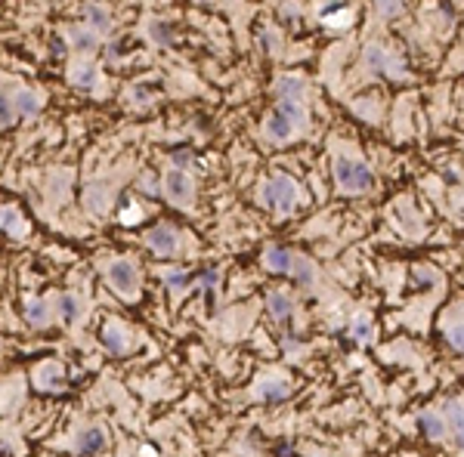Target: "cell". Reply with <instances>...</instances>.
<instances>
[{
    "instance_id": "obj_2",
    "label": "cell",
    "mask_w": 464,
    "mask_h": 457,
    "mask_svg": "<svg viewBox=\"0 0 464 457\" xmlns=\"http://www.w3.org/2000/svg\"><path fill=\"white\" fill-rule=\"evenodd\" d=\"M334 180H337L341 189H347V192H366V189H371L375 176H371V170L362 161H353V158H347V155H337L334 158Z\"/></svg>"
},
{
    "instance_id": "obj_21",
    "label": "cell",
    "mask_w": 464,
    "mask_h": 457,
    "mask_svg": "<svg viewBox=\"0 0 464 457\" xmlns=\"http://www.w3.org/2000/svg\"><path fill=\"white\" fill-rule=\"evenodd\" d=\"M278 111H282V115L288 118L297 130L307 127V111H303V102H278Z\"/></svg>"
},
{
    "instance_id": "obj_5",
    "label": "cell",
    "mask_w": 464,
    "mask_h": 457,
    "mask_svg": "<svg viewBox=\"0 0 464 457\" xmlns=\"http://www.w3.org/2000/svg\"><path fill=\"white\" fill-rule=\"evenodd\" d=\"M109 281L115 284L121 294H134L136 284H139V272L130 260H115L109 266Z\"/></svg>"
},
{
    "instance_id": "obj_19",
    "label": "cell",
    "mask_w": 464,
    "mask_h": 457,
    "mask_svg": "<svg viewBox=\"0 0 464 457\" xmlns=\"http://www.w3.org/2000/svg\"><path fill=\"white\" fill-rule=\"evenodd\" d=\"M25 319L31 324H37V328H44V324L50 321V309H46L44 300H28L25 303Z\"/></svg>"
},
{
    "instance_id": "obj_15",
    "label": "cell",
    "mask_w": 464,
    "mask_h": 457,
    "mask_svg": "<svg viewBox=\"0 0 464 457\" xmlns=\"http://www.w3.org/2000/svg\"><path fill=\"white\" fill-rule=\"evenodd\" d=\"M102 343L111 355H124L127 353V334H124L118 324H105L102 328Z\"/></svg>"
},
{
    "instance_id": "obj_29",
    "label": "cell",
    "mask_w": 464,
    "mask_h": 457,
    "mask_svg": "<svg viewBox=\"0 0 464 457\" xmlns=\"http://www.w3.org/2000/svg\"><path fill=\"white\" fill-rule=\"evenodd\" d=\"M294 275H297V281H313V266H310L307 260H303V257H297L294 260Z\"/></svg>"
},
{
    "instance_id": "obj_13",
    "label": "cell",
    "mask_w": 464,
    "mask_h": 457,
    "mask_svg": "<svg viewBox=\"0 0 464 457\" xmlns=\"http://www.w3.org/2000/svg\"><path fill=\"white\" fill-rule=\"evenodd\" d=\"M263 130H267V136H269V139H276V142H285V139H288L291 133H294L297 127H294V124L288 121V118L282 115V111L276 109L273 115L267 118V124H263Z\"/></svg>"
},
{
    "instance_id": "obj_8",
    "label": "cell",
    "mask_w": 464,
    "mask_h": 457,
    "mask_svg": "<svg viewBox=\"0 0 464 457\" xmlns=\"http://www.w3.org/2000/svg\"><path fill=\"white\" fill-rule=\"evenodd\" d=\"M35 383L37 389H46V393H59L62 389V365L59 362H46L35 371Z\"/></svg>"
},
{
    "instance_id": "obj_17",
    "label": "cell",
    "mask_w": 464,
    "mask_h": 457,
    "mask_svg": "<svg viewBox=\"0 0 464 457\" xmlns=\"http://www.w3.org/2000/svg\"><path fill=\"white\" fill-rule=\"evenodd\" d=\"M71 81H75L78 87H84V90H96V84H99L96 65H75V71H71Z\"/></svg>"
},
{
    "instance_id": "obj_30",
    "label": "cell",
    "mask_w": 464,
    "mask_h": 457,
    "mask_svg": "<svg viewBox=\"0 0 464 457\" xmlns=\"http://www.w3.org/2000/svg\"><path fill=\"white\" fill-rule=\"evenodd\" d=\"M217 281H220V272H217V269H204V272H202V284H204V290H208V300H214L211 290L217 288Z\"/></svg>"
},
{
    "instance_id": "obj_10",
    "label": "cell",
    "mask_w": 464,
    "mask_h": 457,
    "mask_svg": "<svg viewBox=\"0 0 464 457\" xmlns=\"http://www.w3.org/2000/svg\"><path fill=\"white\" fill-rule=\"evenodd\" d=\"M294 254H288L285 248H267V254H263V263H267L269 272H294Z\"/></svg>"
},
{
    "instance_id": "obj_36",
    "label": "cell",
    "mask_w": 464,
    "mask_h": 457,
    "mask_svg": "<svg viewBox=\"0 0 464 457\" xmlns=\"http://www.w3.org/2000/svg\"><path fill=\"white\" fill-rule=\"evenodd\" d=\"M377 10H381V12H396V10H400V3H381Z\"/></svg>"
},
{
    "instance_id": "obj_14",
    "label": "cell",
    "mask_w": 464,
    "mask_h": 457,
    "mask_svg": "<svg viewBox=\"0 0 464 457\" xmlns=\"http://www.w3.org/2000/svg\"><path fill=\"white\" fill-rule=\"evenodd\" d=\"M421 429L427 433V439L443 442V439H446V433H449V423H446V417H443V414L424 411V414H421Z\"/></svg>"
},
{
    "instance_id": "obj_35",
    "label": "cell",
    "mask_w": 464,
    "mask_h": 457,
    "mask_svg": "<svg viewBox=\"0 0 464 457\" xmlns=\"http://www.w3.org/2000/svg\"><path fill=\"white\" fill-rule=\"evenodd\" d=\"M12 121H16V118H12V111H10V93H3V121H0V124H3V127H10Z\"/></svg>"
},
{
    "instance_id": "obj_12",
    "label": "cell",
    "mask_w": 464,
    "mask_h": 457,
    "mask_svg": "<svg viewBox=\"0 0 464 457\" xmlns=\"http://www.w3.org/2000/svg\"><path fill=\"white\" fill-rule=\"evenodd\" d=\"M109 189H105L102 183H90L87 192H84V207L90 210V214H105L109 210Z\"/></svg>"
},
{
    "instance_id": "obj_6",
    "label": "cell",
    "mask_w": 464,
    "mask_h": 457,
    "mask_svg": "<svg viewBox=\"0 0 464 457\" xmlns=\"http://www.w3.org/2000/svg\"><path fill=\"white\" fill-rule=\"evenodd\" d=\"M145 241H149V248L155 250L158 257H174L177 248H180V235H177V229L170 226H155L145 235Z\"/></svg>"
},
{
    "instance_id": "obj_24",
    "label": "cell",
    "mask_w": 464,
    "mask_h": 457,
    "mask_svg": "<svg viewBox=\"0 0 464 457\" xmlns=\"http://www.w3.org/2000/svg\"><path fill=\"white\" fill-rule=\"evenodd\" d=\"M87 19H90V25H93L96 31H109V28H111L109 12H105L102 6H96V3H90V6H87Z\"/></svg>"
},
{
    "instance_id": "obj_22",
    "label": "cell",
    "mask_w": 464,
    "mask_h": 457,
    "mask_svg": "<svg viewBox=\"0 0 464 457\" xmlns=\"http://www.w3.org/2000/svg\"><path fill=\"white\" fill-rule=\"evenodd\" d=\"M16 105H19V111L22 115H37V109H41V96L37 93H31V90H19L16 93Z\"/></svg>"
},
{
    "instance_id": "obj_31",
    "label": "cell",
    "mask_w": 464,
    "mask_h": 457,
    "mask_svg": "<svg viewBox=\"0 0 464 457\" xmlns=\"http://www.w3.org/2000/svg\"><path fill=\"white\" fill-rule=\"evenodd\" d=\"M449 343H452L458 353H464V321H458L455 328H449Z\"/></svg>"
},
{
    "instance_id": "obj_26",
    "label": "cell",
    "mask_w": 464,
    "mask_h": 457,
    "mask_svg": "<svg viewBox=\"0 0 464 457\" xmlns=\"http://www.w3.org/2000/svg\"><path fill=\"white\" fill-rule=\"evenodd\" d=\"M149 35L155 37L158 44H174V35H170V25L168 22H152Z\"/></svg>"
},
{
    "instance_id": "obj_27",
    "label": "cell",
    "mask_w": 464,
    "mask_h": 457,
    "mask_svg": "<svg viewBox=\"0 0 464 457\" xmlns=\"http://www.w3.org/2000/svg\"><path fill=\"white\" fill-rule=\"evenodd\" d=\"M353 337H356L359 343H368V340H371V324H368V319H362V315H359V319L353 321Z\"/></svg>"
},
{
    "instance_id": "obj_28",
    "label": "cell",
    "mask_w": 464,
    "mask_h": 457,
    "mask_svg": "<svg viewBox=\"0 0 464 457\" xmlns=\"http://www.w3.org/2000/svg\"><path fill=\"white\" fill-rule=\"evenodd\" d=\"M161 281L168 284V288H186L189 278H186V272H180V269H168V272L161 275Z\"/></svg>"
},
{
    "instance_id": "obj_7",
    "label": "cell",
    "mask_w": 464,
    "mask_h": 457,
    "mask_svg": "<svg viewBox=\"0 0 464 457\" xmlns=\"http://www.w3.org/2000/svg\"><path fill=\"white\" fill-rule=\"evenodd\" d=\"M254 395L263 402H282L288 399V380L282 377H263V380L254 383Z\"/></svg>"
},
{
    "instance_id": "obj_16",
    "label": "cell",
    "mask_w": 464,
    "mask_h": 457,
    "mask_svg": "<svg viewBox=\"0 0 464 457\" xmlns=\"http://www.w3.org/2000/svg\"><path fill=\"white\" fill-rule=\"evenodd\" d=\"M443 411H446V423L455 429L458 442H464V402H458V399H449Z\"/></svg>"
},
{
    "instance_id": "obj_37",
    "label": "cell",
    "mask_w": 464,
    "mask_h": 457,
    "mask_svg": "<svg viewBox=\"0 0 464 457\" xmlns=\"http://www.w3.org/2000/svg\"><path fill=\"white\" fill-rule=\"evenodd\" d=\"M461 448H464V442H461Z\"/></svg>"
},
{
    "instance_id": "obj_25",
    "label": "cell",
    "mask_w": 464,
    "mask_h": 457,
    "mask_svg": "<svg viewBox=\"0 0 464 457\" xmlns=\"http://www.w3.org/2000/svg\"><path fill=\"white\" fill-rule=\"evenodd\" d=\"M69 35H71V41H75V46H78V50H90V46L96 44V35H93V31H84V28H71Z\"/></svg>"
},
{
    "instance_id": "obj_20",
    "label": "cell",
    "mask_w": 464,
    "mask_h": 457,
    "mask_svg": "<svg viewBox=\"0 0 464 457\" xmlns=\"http://www.w3.org/2000/svg\"><path fill=\"white\" fill-rule=\"evenodd\" d=\"M59 309H62V315H65V321H69V324H75L84 315V303L78 300L75 294H65L62 300H59Z\"/></svg>"
},
{
    "instance_id": "obj_9",
    "label": "cell",
    "mask_w": 464,
    "mask_h": 457,
    "mask_svg": "<svg viewBox=\"0 0 464 457\" xmlns=\"http://www.w3.org/2000/svg\"><path fill=\"white\" fill-rule=\"evenodd\" d=\"M276 93L282 102H303V96H307V81H303V77H294V75H285V77H278Z\"/></svg>"
},
{
    "instance_id": "obj_1",
    "label": "cell",
    "mask_w": 464,
    "mask_h": 457,
    "mask_svg": "<svg viewBox=\"0 0 464 457\" xmlns=\"http://www.w3.org/2000/svg\"><path fill=\"white\" fill-rule=\"evenodd\" d=\"M297 195H301V192H297V183L285 174H276L273 180H267L260 189L263 204H267L269 210H278V214H291V210L297 207Z\"/></svg>"
},
{
    "instance_id": "obj_11",
    "label": "cell",
    "mask_w": 464,
    "mask_h": 457,
    "mask_svg": "<svg viewBox=\"0 0 464 457\" xmlns=\"http://www.w3.org/2000/svg\"><path fill=\"white\" fill-rule=\"evenodd\" d=\"M75 448H78L81 454H96V451H102V448H105V433H102V427L81 429V433H78Z\"/></svg>"
},
{
    "instance_id": "obj_33",
    "label": "cell",
    "mask_w": 464,
    "mask_h": 457,
    "mask_svg": "<svg viewBox=\"0 0 464 457\" xmlns=\"http://www.w3.org/2000/svg\"><path fill=\"white\" fill-rule=\"evenodd\" d=\"M130 93H134V102H139V105H145L152 99V87H145V84H139V87H134Z\"/></svg>"
},
{
    "instance_id": "obj_32",
    "label": "cell",
    "mask_w": 464,
    "mask_h": 457,
    "mask_svg": "<svg viewBox=\"0 0 464 457\" xmlns=\"http://www.w3.org/2000/svg\"><path fill=\"white\" fill-rule=\"evenodd\" d=\"M143 220V214H139V207H124L121 210V223L124 226H134V223Z\"/></svg>"
},
{
    "instance_id": "obj_4",
    "label": "cell",
    "mask_w": 464,
    "mask_h": 457,
    "mask_svg": "<svg viewBox=\"0 0 464 457\" xmlns=\"http://www.w3.org/2000/svg\"><path fill=\"white\" fill-rule=\"evenodd\" d=\"M362 59H366V68H371L375 75H402L400 71L402 65L396 62L381 44H368L366 53H362Z\"/></svg>"
},
{
    "instance_id": "obj_3",
    "label": "cell",
    "mask_w": 464,
    "mask_h": 457,
    "mask_svg": "<svg viewBox=\"0 0 464 457\" xmlns=\"http://www.w3.org/2000/svg\"><path fill=\"white\" fill-rule=\"evenodd\" d=\"M164 192H168V198L177 207H189L192 204V180L183 170H168L164 174Z\"/></svg>"
},
{
    "instance_id": "obj_23",
    "label": "cell",
    "mask_w": 464,
    "mask_h": 457,
    "mask_svg": "<svg viewBox=\"0 0 464 457\" xmlns=\"http://www.w3.org/2000/svg\"><path fill=\"white\" fill-rule=\"evenodd\" d=\"M3 232L6 235H25V226H22V216H19V210L16 207H10V204H6L3 207Z\"/></svg>"
},
{
    "instance_id": "obj_18",
    "label": "cell",
    "mask_w": 464,
    "mask_h": 457,
    "mask_svg": "<svg viewBox=\"0 0 464 457\" xmlns=\"http://www.w3.org/2000/svg\"><path fill=\"white\" fill-rule=\"evenodd\" d=\"M267 309L273 319H288L291 315V300L282 294V290H273V294L267 297Z\"/></svg>"
},
{
    "instance_id": "obj_34",
    "label": "cell",
    "mask_w": 464,
    "mask_h": 457,
    "mask_svg": "<svg viewBox=\"0 0 464 457\" xmlns=\"http://www.w3.org/2000/svg\"><path fill=\"white\" fill-rule=\"evenodd\" d=\"M260 46H263L267 53L276 50V35H273V31H260Z\"/></svg>"
}]
</instances>
